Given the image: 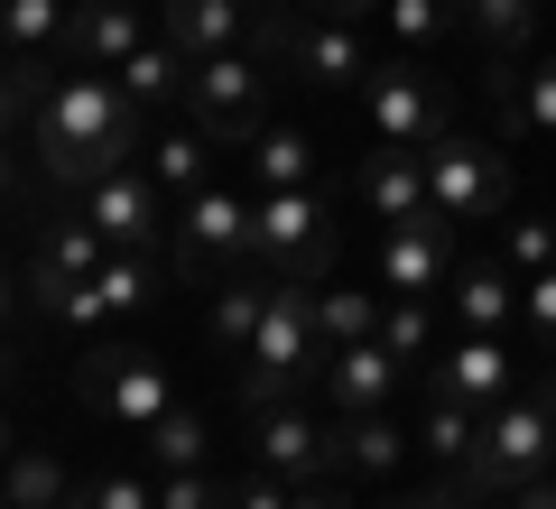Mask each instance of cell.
<instances>
[{
  "label": "cell",
  "instance_id": "74e56055",
  "mask_svg": "<svg viewBox=\"0 0 556 509\" xmlns=\"http://www.w3.org/2000/svg\"><path fill=\"white\" fill-rule=\"evenodd\" d=\"M519 333H529V343H556V269H529V288H519Z\"/></svg>",
  "mask_w": 556,
  "mask_h": 509
},
{
  "label": "cell",
  "instance_id": "7dc6e473",
  "mask_svg": "<svg viewBox=\"0 0 556 509\" xmlns=\"http://www.w3.org/2000/svg\"><path fill=\"white\" fill-rule=\"evenodd\" d=\"M10 306H20V296H10V278H0V325H10Z\"/></svg>",
  "mask_w": 556,
  "mask_h": 509
},
{
  "label": "cell",
  "instance_id": "681fc988",
  "mask_svg": "<svg viewBox=\"0 0 556 509\" xmlns=\"http://www.w3.org/2000/svg\"><path fill=\"white\" fill-rule=\"evenodd\" d=\"M251 10H278V0H251Z\"/></svg>",
  "mask_w": 556,
  "mask_h": 509
},
{
  "label": "cell",
  "instance_id": "836d02e7",
  "mask_svg": "<svg viewBox=\"0 0 556 509\" xmlns=\"http://www.w3.org/2000/svg\"><path fill=\"white\" fill-rule=\"evenodd\" d=\"M380 343L399 353V371H417V361L437 353V296H390L380 306Z\"/></svg>",
  "mask_w": 556,
  "mask_h": 509
},
{
  "label": "cell",
  "instance_id": "bcb514c9",
  "mask_svg": "<svg viewBox=\"0 0 556 509\" xmlns=\"http://www.w3.org/2000/svg\"><path fill=\"white\" fill-rule=\"evenodd\" d=\"M473 509H519V491H501V500H473Z\"/></svg>",
  "mask_w": 556,
  "mask_h": 509
},
{
  "label": "cell",
  "instance_id": "f6af8a7d",
  "mask_svg": "<svg viewBox=\"0 0 556 509\" xmlns=\"http://www.w3.org/2000/svg\"><path fill=\"white\" fill-rule=\"evenodd\" d=\"M10 454H20V427H10V408H0V463H10Z\"/></svg>",
  "mask_w": 556,
  "mask_h": 509
},
{
  "label": "cell",
  "instance_id": "277c9868",
  "mask_svg": "<svg viewBox=\"0 0 556 509\" xmlns=\"http://www.w3.org/2000/svg\"><path fill=\"white\" fill-rule=\"evenodd\" d=\"M260 251V214H251V186H204V195L177 204V232H167V278L177 288H204L214 269H241Z\"/></svg>",
  "mask_w": 556,
  "mask_h": 509
},
{
  "label": "cell",
  "instance_id": "8fae6325",
  "mask_svg": "<svg viewBox=\"0 0 556 509\" xmlns=\"http://www.w3.org/2000/svg\"><path fill=\"white\" fill-rule=\"evenodd\" d=\"M102 259H112V241H102L93 222H84V204H75V214H56V222L38 232V259H28V278H20L28 315H38V325H65L75 288H84V278L102 269Z\"/></svg>",
  "mask_w": 556,
  "mask_h": 509
},
{
  "label": "cell",
  "instance_id": "7402d4cb",
  "mask_svg": "<svg viewBox=\"0 0 556 509\" xmlns=\"http://www.w3.org/2000/svg\"><path fill=\"white\" fill-rule=\"evenodd\" d=\"M241 186H251V195H288V186H316V139L306 130H260L251 149H241Z\"/></svg>",
  "mask_w": 556,
  "mask_h": 509
},
{
  "label": "cell",
  "instance_id": "c3c4849f",
  "mask_svg": "<svg viewBox=\"0 0 556 509\" xmlns=\"http://www.w3.org/2000/svg\"><path fill=\"white\" fill-rule=\"evenodd\" d=\"M0 509H10V482H0Z\"/></svg>",
  "mask_w": 556,
  "mask_h": 509
},
{
  "label": "cell",
  "instance_id": "6da1fadb",
  "mask_svg": "<svg viewBox=\"0 0 556 509\" xmlns=\"http://www.w3.org/2000/svg\"><path fill=\"white\" fill-rule=\"evenodd\" d=\"M28 149H38V177L47 186H75V195H84V186H102V177H121V167L149 157V112H139L112 75L65 65V75H38Z\"/></svg>",
  "mask_w": 556,
  "mask_h": 509
},
{
  "label": "cell",
  "instance_id": "7c38bea8",
  "mask_svg": "<svg viewBox=\"0 0 556 509\" xmlns=\"http://www.w3.org/2000/svg\"><path fill=\"white\" fill-rule=\"evenodd\" d=\"M84 222H93L112 251H167V232H177V204H167V186L149 177V167H121V177L84 186Z\"/></svg>",
  "mask_w": 556,
  "mask_h": 509
},
{
  "label": "cell",
  "instance_id": "5b68a950",
  "mask_svg": "<svg viewBox=\"0 0 556 509\" xmlns=\"http://www.w3.org/2000/svg\"><path fill=\"white\" fill-rule=\"evenodd\" d=\"M186 120L214 149H251L269 130V65H260V47H223V56L186 65Z\"/></svg>",
  "mask_w": 556,
  "mask_h": 509
},
{
  "label": "cell",
  "instance_id": "ba28073f",
  "mask_svg": "<svg viewBox=\"0 0 556 509\" xmlns=\"http://www.w3.org/2000/svg\"><path fill=\"white\" fill-rule=\"evenodd\" d=\"M260 56H288L316 93H362V84L380 75V56H371V38H362L353 20H288V10H260Z\"/></svg>",
  "mask_w": 556,
  "mask_h": 509
},
{
  "label": "cell",
  "instance_id": "7a4b0ae2",
  "mask_svg": "<svg viewBox=\"0 0 556 509\" xmlns=\"http://www.w3.org/2000/svg\"><path fill=\"white\" fill-rule=\"evenodd\" d=\"M316 371H325L316 288H306V278H278V288H269V315H260V333L241 343V371H232L241 417H260V408H288V398H298Z\"/></svg>",
  "mask_w": 556,
  "mask_h": 509
},
{
  "label": "cell",
  "instance_id": "52a82bcc",
  "mask_svg": "<svg viewBox=\"0 0 556 509\" xmlns=\"http://www.w3.org/2000/svg\"><path fill=\"white\" fill-rule=\"evenodd\" d=\"M75 398L102 417V427H121V435H149L167 408H177L167 361L159 353H130V343H93V353L75 361Z\"/></svg>",
  "mask_w": 556,
  "mask_h": 509
},
{
  "label": "cell",
  "instance_id": "3957f363",
  "mask_svg": "<svg viewBox=\"0 0 556 509\" xmlns=\"http://www.w3.org/2000/svg\"><path fill=\"white\" fill-rule=\"evenodd\" d=\"M556 463V371H538V390H510L492 417H482V445L464 472H445V482L464 491V509L473 500H501V491L538 482V472Z\"/></svg>",
  "mask_w": 556,
  "mask_h": 509
},
{
  "label": "cell",
  "instance_id": "b9f144b4",
  "mask_svg": "<svg viewBox=\"0 0 556 509\" xmlns=\"http://www.w3.org/2000/svg\"><path fill=\"white\" fill-rule=\"evenodd\" d=\"M288 509H353V500H343L334 482H298V500H288Z\"/></svg>",
  "mask_w": 556,
  "mask_h": 509
},
{
  "label": "cell",
  "instance_id": "e0dca14e",
  "mask_svg": "<svg viewBox=\"0 0 556 509\" xmlns=\"http://www.w3.org/2000/svg\"><path fill=\"white\" fill-rule=\"evenodd\" d=\"M399 380H408V371H399V353L371 333V343H334V353H325L316 398H325L334 417H362V408H390V390H399Z\"/></svg>",
  "mask_w": 556,
  "mask_h": 509
},
{
  "label": "cell",
  "instance_id": "d4e9b609",
  "mask_svg": "<svg viewBox=\"0 0 556 509\" xmlns=\"http://www.w3.org/2000/svg\"><path fill=\"white\" fill-rule=\"evenodd\" d=\"M455 20L492 65H519L538 47V0H455Z\"/></svg>",
  "mask_w": 556,
  "mask_h": 509
},
{
  "label": "cell",
  "instance_id": "1f68e13d",
  "mask_svg": "<svg viewBox=\"0 0 556 509\" xmlns=\"http://www.w3.org/2000/svg\"><path fill=\"white\" fill-rule=\"evenodd\" d=\"M316 333H325V353H334V343H371V333H380V296L325 278V288H316Z\"/></svg>",
  "mask_w": 556,
  "mask_h": 509
},
{
  "label": "cell",
  "instance_id": "f907efd6",
  "mask_svg": "<svg viewBox=\"0 0 556 509\" xmlns=\"http://www.w3.org/2000/svg\"><path fill=\"white\" fill-rule=\"evenodd\" d=\"M0 371H10V353H0Z\"/></svg>",
  "mask_w": 556,
  "mask_h": 509
},
{
  "label": "cell",
  "instance_id": "d6a6232c",
  "mask_svg": "<svg viewBox=\"0 0 556 509\" xmlns=\"http://www.w3.org/2000/svg\"><path fill=\"white\" fill-rule=\"evenodd\" d=\"M0 482H10V500H20V509H65L75 472H65L56 454H47V445H20L10 463H0Z\"/></svg>",
  "mask_w": 556,
  "mask_h": 509
},
{
  "label": "cell",
  "instance_id": "8d00e7d4",
  "mask_svg": "<svg viewBox=\"0 0 556 509\" xmlns=\"http://www.w3.org/2000/svg\"><path fill=\"white\" fill-rule=\"evenodd\" d=\"M159 509H232V482H214V463L204 472H159Z\"/></svg>",
  "mask_w": 556,
  "mask_h": 509
},
{
  "label": "cell",
  "instance_id": "ffe728a7",
  "mask_svg": "<svg viewBox=\"0 0 556 509\" xmlns=\"http://www.w3.org/2000/svg\"><path fill=\"white\" fill-rule=\"evenodd\" d=\"M362 204H371L380 222L437 214V204H427V157H417V149H371V157H362Z\"/></svg>",
  "mask_w": 556,
  "mask_h": 509
},
{
  "label": "cell",
  "instance_id": "60d3db41",
  "mask_svg": "<svg viewBox=\"0 0 556 509\" xmlns=\"http://www.w3.org/2000/svg\"><path fill=\"white\" fill-rule=\"evenodd\" d=\"M390 509H464V491H455V482H437V491H399Z\"/></svg>",
  "mask_w": 556,
  "mask_h": 509
},
{
  "label": "cell",
  "instance_id": "d590c367",
  "mask_svg": "<svg viewBox=\"0 0 556 509\" xmlns=\"http://www.w3.org/2000/svg\"><path fill=\"white\" fill-rule=\"evenodd\" d=\"M65 509H159V482H139V472H102V482H75Z\"/></svg>",
  "mask_w": 556,
  "mask_h": 509
},
{
  "label": "cell",
  "instance_id": "d6986e66",
  "mask_svg": "<svg viewBox=\"0 0 556 509\" xmlns=\"http://www.w3.org/2000/svg\"><path fill=\"white\" fill-rule=\"evenodd\" d=\"M325 435H334V472H371V482H390V472H399V454H408V427H399L390 408L325 417Z\"/></svg>",
  "mask_w": 556,
  "mask_h": 509
},
{
  "label": "cell",
  "instance_id": "9c48e42d",
  "mask_svg": "<svg viewBox=\"0 0 556 509\" xmlns=\"http://www.w3.org/2000/svg\"><path fill=\"white\" fill-rule=\"evenodd\" d=\"M362 112H371V139L380 149H437L445 130H455V102H445V84L427 75V65H380L371 84H362Z\"/></svg>",
  "mask_w": 556,
  "mask_h": 509
},
{
  "label": "cell",
  "instance_id": "30bf717a",
  "mask_svg": "<svg viewBox=\"0 0 556 509\" xmlns=\"http://www.w3.org/2000/svg\"><path fill=\"white\" fill-rule=\"evenodd\" d=\"M427 157V204H437L445 222H492L501 204H510V157L482 149V139L445 130L437 149H417Z\"/></svg>",
  "mask_w": 556,
  "mask_h": 509
},
{
  "label": "cell",
  "instance_id": "f1b7e54d",
  "mask_svg": "<svg viewBox=\"0 0 556 509\" xmlns=\"http://www.w3.org/2000/svg\"><path fill=\"white\" fill-rule=\"evenodd\" d=\"M112 84L139 102V112H167V102H186V56H177L167 38H149L139 56H121V65H112Z\"/></svg>",
  "mask_w": 556,
  "mask_h": 509
},
{
  "label": "cell",
  "instance_id": "9a60e30c",
  "mask_svg": "<svg viewBox=\"0 0 556 509\" xmlns=\"http://www.w3.org/2000/svg\"><path fill=\"white\" fill-rule=\"evenodd\" d=\"M510 390H519L510 333H464L455 353H445L437 371H427V398H455V408H473V417H492Z\"/></svg>",
  "mask_w": 556,
  "mask_h": 509
},
{
  "label": "cell",
  "instance_id": "f35d334b",
  "mask_svg": "<svg viewBox=\"0 0 556 509\" xmlns=\"http://www.w3.org/2000/svg\"><path fill=\"white\" fill-rule=\"evenodd\" d=\"M501 251H510V269H556V222H547V214L510 222V241H501Z\"/></svg>",
  "mask_w": 556,
  "mask_h": 509
},
{
  "label": "cell",
  "instance_id": "5bb4252c",
  "mask_svg": "<svg viewBox=\"0 0 556 509\" xmlns=\"http://www.w3.org/2000/svg\"><path fill=\"white\" fill-rule=\"evenodd\" d=\"M455 278V222L445 214H417L380 232V296H437Z\"/></svg>",
  "mask_w": 556,
  "mask_h": 509
},
{
  "label": "cell",
  "instance_id": "83f0119b",
  "mask_svg": "<svg viewBox=\"0 0 556 509\" xmlns=\"http://www.w3.org/2000/svg\"><path fill=\"white\" fill-rule=\"evenodd\" d=\"M159 278H167V251H112L93 269V306H102V325L112 315H139L149 296H159Z\"/></svg>",
  "mask_w": 556,
  "mask_h": 509
},
{
  "label": "cell",
  "instance_id": "44dd1931",
  "mask_svg": "<svg viewBox=\"0 0 556 509\" xmlns=\"http://www.w3.org/2000/svg\"><path fill=\"white\" fill-rule=\"evenodd\" d=\"M445 296H455L464 333H510V325H519V288H510V269H501V259H455Z\"/></svg>",
  "mask_w": 556,
  "mask_h": 509
},
{
  "label": "cell",
  "instance_id": "ac0fdd59",
  "mask_svg": "<svg viewBox=\"0 0 556 509\" xmlns=\"http://www.w3.org/2000/svg\"><path fill=\"white\" fill-rule=\"evenodd\" d=\"M241 20H260L251 0H167L159 38L177 47L186 65H204V56H223V47H241Z\"/></svg>",
  "mask_w": 556,
  "mask_h": 509
},
{
  "label": "cell",
  "instance_id": "4dcf8cb0",
  "mask_svg": "<svg viewBox=\"0 0 556 509\" xmlns=\"http://www.w3.org/2000/svg\"><path fill=\"white\" fill-rule=\"evenodd\" d=\"M139 445H149V463H159V472H204V463H214V427H204L195 408H167Z\"/></svg>",
  "mask_w": 556,
  "mask_h": 509
},
{
  "label": "cell",
  "instance_id": "cb8c5ba5",
  "mask_svg": "<svg viewBox=\"0 0 556 509\" xmlns=\"http://www.w3.org/2000/svg\"><path fill=\"white\" fill-rule=\"evenodd\" d=\"M214 157H223V149L186 120V130H149V157H139V167L167 186V204H186V195H204V186H214Z\"/></svg>",
  "mask_w": 556,
  "mask_h": 509
},
{
  "label": "cell",
  "instance_id": "ab89813d",
  "mask_svg": "<svg viewBox=\"0 0 556 509\" xmlns=\"http://www.w3.org/2000/svg\"><path fill=\"white\" fill-rule=\"evenodd\" d=\"M288 500H298V482H278V472H241V482H232V509H288Z\"/></svg>",
  "mask_w": 556,
  "mask_h": 509
},
{
  "label": "cell",
  "instance_id": "2e32d148",
  "mask_svg": "<svg viewBox=\"0 0 556 509\" xmlns=\"http://www.w3.org/2000/svg\"><path fill=\"white\" fill-rule=\"evenodd\" d=\"M149 38H159V28H149V10H139V0H75V20H65V47H56V65L112 75V65H121V56H139Z\"/></svg>",
  "mask_w": 556,
  "mask_h": 509
},
{
  "label": "cell",
  "instance_id": "7bdbcfd3",
  "mask_svg": "<svg viewBox=\"0 0 556 509\" xmlns=\"http://www.w3.org/2000/svg\"><path fill=\"white\" fill-rule=\"evenodd\" d=\"M316 10H325V20H353V28L380 20V0H316Z\"/></svg>",
  "mask_w": 556,
  "mask_h": 509
},
{
  "label": "cell",
  "instance_id": "f546056e",
  "mask_svg": "<svg viewBox=\"0 0 556 509\" xmlns=\"http://www.w3.org/2000/svg\"><path fill=\"white\" fill-rule=\"evenodd\" d=\"M380 20H390V47H399V56H417V65H427V56L464 28L455 0H380Z\"/></svg>",
  "mask_w": 556,
  "mask_h": 509
},
{
  "label": "cell",
  "instance_id": "816d5d0a",
  "mask_svg": "<svg viewBox=\"0 0 556 509\" xmlns=\"http://www.w3.org/2000/svg\"><path fill=\"white\" fill-rule=\"evenodd\" d=\"M10 509H20V500H10Z\"/></svg>",
  "mask_w": 556,
  "mask_h": 509
},
{
  "label": "cell",
  "instance_id": "ee69618b",
  "mask_svg": "<svg viewBox=\"0 0 556 509\" xmlns=\"http://www.w3.org/2000/svg\"><path fill=\"white\" fill-rule=\"evenodd\" d=\"M519 509H556V482L538 472V482H519Z\"/></svg>",
  "mask_w": 556,
  "mask_h": 509
},
{
  "label": "cell",
  "instance_id": "4316f807",
  "mask_svg": "<svg viewBox=\"0 0 556 509\" xmlns=\"http://www.w3.org/2000/svg\"><path fill=\"white\" fill-rule=\"evenodd\" d=\"M269 288H278L269 269L223 278V288H214V306H204V333H214V353H232V361H241V343H251V333H260V315H269Z\"/></svg>",
  "mask_w": 556,
  "mask_h": 509
},
{
  "label": "cell",
  "instance_id": "603a6c76",
  "mask_svg": "<svg viewBox=\"0 0 556 509\" xmlns=\"http://www.w3.org/2000/svg\"><path fill=\"white\" fill-rule=\"evenodd\" d=\"M492 102H501V120L510 130H538V139H556V56H538V65H492Z\"/></svg>",
  "mask_w": 556,
  "mask_h": 509
},
{
  "label": "cell",
  "instance_id": "e575fe53",
  "mask_svg": "<svg viewBox=\"0 0 556 509\" xmlns=\"http://www.w3.org/2000/svg\"><path fill=\"white\" fill-rule=\"evenodd\" d=\"M417 445L437 454L445 472H464V463H473V445H482V417L455 408V398H427V427H417Z\"/></svg>",
  "mask_w": 556,
  "mask_h": 509
},
{
  "label": "cell",
  "instance_id": "4fadbf2b",
  "mask_svg": "<svg viewBox=\"0 0 556 509\" xmlns=\"http://www.w3.org/2000/svg\"><path fill=\"white\" fill-rule=\"evenodd\" d=\"M251 463L260 472H278V482H343L334 472V435H325V417L316 408H260L251 417Z\"/></svg>",
  "mask_w": 556,
  "mask_h": 509
},
{
  "label": "cell",
  "instance_id": "484cf974",
  "mask_svg": "<svg viewBox=\"0 0 556 509\" xmlns=\"http://www.w3.org/2000/svg\"><path fill=\"white\" fill-rule=\"evenodd\" d=\"M65 20L75 0H0V56H28V65H56Z\"/></svg>",
  "mask_w": 556,
  "mask_h": 509
},
{
  "label": "cell",
  "instance_id": "8992f818",
  "mask_svg": "<svg viewBox=\"0 0 556 509\" xmlns=\"http://www.w3.org/2000/svg\"><path fill=\"white\" fill-rule=\"evenodd\" d=\"M251 214H260V251H251V269H269V278H334V259H343V232H334V204H325V186H288V195H251Z\"/></svg>",
  "mask_w": 556,
  "mask_h": 509
}]
</instances>
